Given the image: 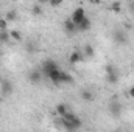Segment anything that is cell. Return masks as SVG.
Listing matches in <instances>:
<instances>
[{"mask_svg":"<svg viewBox=\"0 0 134 132\" xmlns=\"http://www.w3.org/2000/svg\"><path fill=\"white\" fill-rule=\"evenodd\" d=\"M61 124L64 126V129L69 132H75L78 131L80 128H81V124H83V121L75 115V113H72V112H67L64 117H61Z\"/></svg>","mask_w":134,"mask_h":132,"instance_id":"cell-1","label":"cell"},{"mask_svg":"<svg viewBox=\"0 0 134 132\" xmlns=\"http://www.w3.org/2000/svg\"><path fill=\"white\" fill-rule=\"evenodd\" d=\"M58 68H59V65H58L53 59H45V61L42 62V65H41L39 70H41L42 76H45V78H47L52 71H55V70H58Z\"/></svg>","mask_w":134,"mask_h":132,"instance_id":"cell-2","label":"cell"},{"mask_svg":"<svg viewBox=\"0 0 134 132\" xmlns=\"http://www.w3.org/2000/svg\"><path fill=\"white\" fill-rule=\"evenodd\" d=\"M87 16H86V11H84V8H81V6H78V8H75L73 9V13H72V17H70V20L73 22V25L75 27H78L84 19H86Z\"/></svg>","mask_w":134,"mask_h":132,"instance_id":"cell-3","label":"cell"},{"mask_svg":"<svg viewBox=\"0 0 134 132\" xmlns=\"http://www.w3.org/2000/svg\"><path fill=\"white\" fill-rule=\"evenodd\" d=\"M114 40L119 44V45H125V44H128V34L125 30H115L114 31Z\"/></svg>","mask_w":134,"mask_h":132,"instance_id":"cell-4","label":"cell"},{"mask_svg":"<svg viewBox=\"0 0 134 132\" xmlns=\"http://www.w3.org/2000/svg\"><path fill=\"white\" fill-rule=\"evenodd\" d=\"M83 59H84V55H83V51H81V50H73V51L69 55V62H70L72 65H75V64L81 62Z\"/></svg>","mask_w":134,"mask_h":132,"instance_id":"cell-5","label":"cell"},{"mask_svg":"<svg viewBox=\"0 0 134 132\" xmlns=\"http://www.w3.org/2000/svg\"><path fill=\"white\" fill-rule=\"evenodd\" d=\"M109 112H111L112 117H120V113H122V104H120V101L112 99L109 103Z\"/></svg>","mask_w":134,"mask_h":132,"instance_id":"cell-6","label":"cell"},{"mask_svg":"<svg viewBox=\"0 0 134 132\" xmlns=\"http://www.w3.org/2000/svg\"><path fill=\"white\" fill-rule=\"evenodd\" d=\"M63 28H64V33L67 36H73L75 33H78V30H76V27L73 25V22L70 20V19H67L66 22L63 23Z\"/></svg>","mask_w":134,"mask_h":132,"instance_id":"cell-7","label":"cell"},{"mask_svg":"<svg viewBox=\"0 0 134 132\" xmlns=\"http://www.w3.org/2000/svg\"><path fill=\"white\" fill-rule=\"evenodd\" d=\"M42 73H41V70H31L30 73H28V81L31 82V84H39L41 81H42Z\"/></svg>","mask_w":134,"mask_h":132,"instance_id":"cell-8","label":"cell"},{"mask_svg":"<svg viewBox=\"0 0 134 132\" xmlns=\"http://www.w3.org/2000/svg\"><path fill=\"white\" fill-rule=\"evenodd\" d=\"M61 73H63V70H61V68H58V70L52 71V73L47 76V79H48L52 84H55V86H61V84H59V78H61Z\"/></svg>","mask_w":134,"mask_h":132,"instance_id":"cell-9","label":"cell"},{"mask_svg":"<svg viewBox=\"0 0 134 132\" xmlns=\"http://www.w3.org/2000/svg\"><path fill=\"white\" fill-rule=\"evenodd\" d=\"M91 28H92V20H91L89 17H86V19H84V20H83V22H81L78 27H76V30H78V31H81V33H84V31H89Z\"/></svg>","mask_w":134,"mask_h":132,"instance_id":"cell-10","label":"cell"},{"mask_svg":"<svg viewBox=\"0 0 134 132\" xmlns=\"http://www.w3.org/2000/svg\"><path fill=\"white\" fill-rule=\"evenodd\" d=\"M0 90H2V93H3L5 97L11 95V93H13V86H11V82H9V81H2Z\"/></svg>","mask_w":134,"mask_h":132,"instance_id":"cell-11","label":"cell"},{"mask_svg":"<svg viewBox=\"0 0 134 132\" xmlns=\"http://www.w3.org/2000/svg\"><path fill=\"white\" fill-rule=\"evenodd\" d=\"M80 95H81V99L86 101V103H92V101H94V93H92V90H89V89L81 90Z\"/></svg>","mask_w":134,"mask_h":132,"instance_id":"cell-12","label":"cell"},{"mask_svg":"<svg viewBox=\"0 0 134 132\" xmlns=\"http://www.w3.org/2000/svg\"><path fill=\"white\" fill-rule=\"evenodd\" d=\"M67 112H70V110H69L67 104H64V103H61V104H58V106L55 107V113H56V115H59V117H64Z\"/></svg>","mask_w":134,"mask_h":132,"instance_id":"cell-13","label":"cell"},{"mask_svg":"<svg viewBox=\"0 0 134 132\" xmlns=\"http://www.w3.org/2000/svg\"><path fill=\"white\" fill-rule=\"evenodd\" d=\"M104 75H119V68L114 65V64L108 62L104 65Z\"/></svg>","mask_w":134,"mask_h":132,"instance_id":"cell-14","label":"cell"},{"mask_svg":"<svg viewBox=\"0 0 134 132\" xmlns=\"http://www.w3.org/2000/svg\"><path fill=\"white\" fill-rule=\"evenodd\" d=\"M59 84H73V78L72 75H69L66 71L61 73V78H59Z\"/></svg>","mask_w":134,"mask_h":132,"instance_id":"cell-15","label":"cell"},{"mask_svg":"<svg viewBox=\"0 0 134 132\" xmlns=\"http://www.w3.org/2000/svg\"><path fill=\"white\" fill-rule=\"evenodd\" d=\"M81 51H83L84 58H92V56H94V47H92V45H86Z\"/></svg>","mask_w":134,"mask_h":132,"instance_id":"cell-16","label":"cell"},{"mask_svg":"<svg viewBox=\"0 0 134 132\" xmlns=\"http://www.w3.org/2000/svg\"><path fill=\"white\" fill-rule=\"evenodd\" d=\"M5 19H6V22H14V20L17 19V13H16L14 9H11V11H8V13H6Z\"/></svg>","mask_w":134,"mask_h":132,"instance_id":"cell-17","label":"cell"},{"mask_svg":"<svg viewBox=\"0 0 134 132\" xmlns=\"http://www.w3.org/2000/svg\"><path fill=\"white\" fill-rule=\"evenodd\" d=\"M108 84H117L119 82V75H104Z\"/></svg>","mask_w":134,"mask_h":132,"instance_id":"cell-18","label":"cell"},{"mask_svg":"<svg viewBox=\"0 0 134 132\" xmlns=\"http://www.w3.org/2000/svg\"><path fill=\"white\" fill-rule=\"evenodd\" d=\"M9 37H11L13 40H17V42H19V40H22V33L17 31V30H11V31H9Z\"/></svg>","mask_w":134,"mask_h":132,"instance_id":"cell-19","label":"cell"},{"mask_svg":"<svg viewBox=\"0 0 134 132\" xmlns=\"http://www.w3.org/2000/svg\"><path fill=\"white\" fill-rule=\"evenodd\" d=\"M111 9H112L114 13H120V11H122V3H120V2H112V3H111Z\"/></svg>","mask_w":134,"mask_h":132,"instance_id":"cell-20","label":"cell"},{"mask_svg":"<svg viewBox=\"0 0 134 132\" xmlns=\"http://www.w3.org/2000/svg\"><path fill=\"white\" fill-rule=\"evenodd\" d=\"M9 39V31H0V42H8Z\"/></svg>","mask_w":134,"mask_h":132,"instance_id":"cell-21","label":"cell"},{"mask_svg":"<svg viewBox=\"0 0 134 132\" xmlns=\"http://www.w3.org/2000/svg\"><path fill=\"white\" fill-rule=\"evenodd\" d=\"M33 14L34 16H41V14H42V6H41L39 3L33 6Z\"/></svg>","mask_w":134,"mask_h":132,"instance_id":"cell-22","label":"cell"},{"mask_svg":"<svg viewBox=\"0 0 134 132\" xmlns=\"http://www.w3.org/2000/svg\"><path fill=\"white\" fill-rule=\"evenodd\" d=\"M6 28H8V22L3 17V19H0V31H6Z\"/></svg>","mask_w":134,"mask_h":132,"instance_id":"cell-23","label":"cell"},{"mask_svg":"<svg viewBox=\"0 0 134 132\" xmlns=\"http://www.w3.org/2000/svg\"><path fill=\"white\" fill-rule=\"evenodd\" d=\"M50 5H52V6H59L61 2H50Z\"/></svg>","mask_w":134,"mask_h":132,"instance_id":"cell-24","label":"cell"},{"mask_svg":"<svg viewBox=\"0 0 134 132\" xmlns=\"http://www.w3.org/2000/svg\"><path fill=\"white\" fill-rule=\"evenodd\" d=\"M130 97H131V98H134V86L130 89Z\"/></svg>","mask_w":134,"mask_h":132,"instance_id":"cell-25","label":"cell"},{"mask_svg":"<svg viewBox=\"0 0 134 132\" xmlns=\"http://www.w3.org/2000/svg\"><path fill=\"white\" fill-rule=\"evenodd\" d=\"M128 8H130L131 11H134V2H130V5H128Z\"/></svg>","mask_w":134,"mask_h":132,"instance_id":"cell-26","label":"cell"},{"mask_svg":"<svg viewBox=\"0 0 134 132\" xmlns=\"http://www.w3.org/2000/svg\"><path fill=\"white\" fill-rule=\"evenodd\" d=\"M112 132H119V131H112Z\"/></svg>","mask_w":134,"mask_h":132,"instance_id":"cell-27","label":"cell"}]
</instances>
